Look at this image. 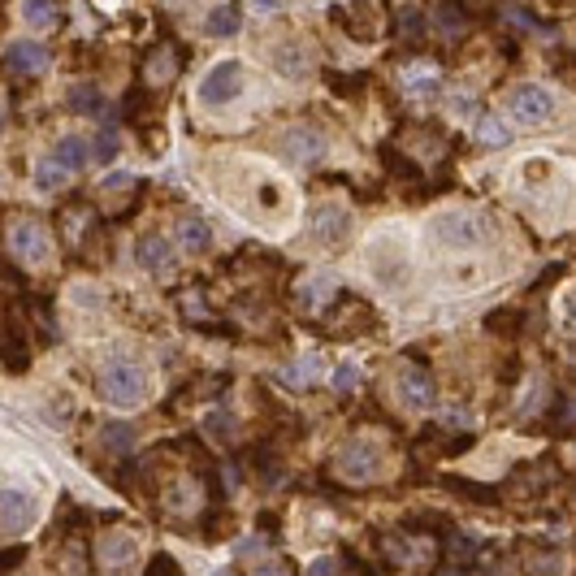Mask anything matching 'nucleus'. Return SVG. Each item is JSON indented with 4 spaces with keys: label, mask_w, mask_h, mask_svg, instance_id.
I'll return each instance as SVG.
<instances>
[{
    "label": "nucleus",
    "mask_w": 576,
    "mask_h": 576,
    "mask_svg": "<svg viewBox=\"0 0 576 576\" xmlns=\"http://www.w3.org/2000/svg\"><path fill=\"white\" fill-rule=\"evenodd\" d=\"M429 234H434V243L451 247V252H464V247H481L494 239V226L486 213H477V208H451V213H442L429 221Z\"/></svg>",
    "instance_id": "f257e3e1"
},
{
    "label": "nucleus",
    "mask_w": 576,
    "mask_h": 576,
    "mask_svg": "<svg viewBox=\"0 0 576 576\" xmlns=\"http://www.w3.org/2000/svg\"><path fill=\"white\" fill-rule=\"evenodd\" d=\"M507 113L516 117V122H525V126H546V122H555V113H559V104L555 96L546 91L542 83H516V87H507Z\"/></svg>",
    "instance_id": "f03ea898"
},
{
    "label": "nucleus",
    "mask_w": 576,
    "mask_h": 576,
    "mask_svg": "<svg viewBox=\"0 0 576 576\" xmlns=\"http://www.w3.org/2000/svg\"><path fill=\"white\" fill-rule=\"evenodd\" d=\"M243 83H247V70L243 61H217L213 70H208L200 78V104H208V109H221V104H234L243 96Z\"/></svg>",
    "instance_id": "7ed1b4c3"
},
{
    "label": "nucleus",
    "mask_w": 576,
    "mask_h": 576,
    "mask_svg": "<svg viewBox=\"0 0 576 576\" xmlns=\"http://www.w3.org/2000/svg\"><path fill=\"white\" fill-rule=\"evenodd\" d=\"M143 395H148V377H143V369H135V364L117 360L100 373V399L117 403V408H135Z\"/></svg>",
    "instance_id": "20e7f679"
},
{
    "label": "nucleus",
    "mask_w": 576,
    "mask_h": 576,
    "mask_svg": "<svg viewBox=\"0 0 576 576\" xmlns=\"http://www.w3.org/2000/svg\"><path fill=\"white\" fill-rule=\"evenodd\" d=\"M9 252L26 260V265H44V260L52 256V234L44 221H35V217H18L9 226Z\"/></svg>",
    "instance_id": "39448f33"
},
{
    "label": "nucleus",
    "mask_w": 576,
    "mask_h": 576,
    "mask_svg": "<svg viewBox=\"0 0 576 576\" xmlns=\"http://www.w3.org/2000/svg\"><path fill=\"white\" fill-rule=\"evenodd\" d=\"M96 559L109 576H135L139 572V546L130 533H104L96 546Z\"/></svg>",
    "instance_id": "423d86ee"
},
{
    "label": "nucleus",
    "mask_w": 576,
    "mask_h": 576,
    "mask_svg": "<svg viewBox=\"0 0 576 576\" xmlns=\"http://www.w3.org/2000/svg\"><path fill=\"white\" fill-rule=\"evenodd\" d=\"M312 234H317L325 247H338L351 234V213L343 204H321L317 213H312Z\"/></svg>",
    "instance_id": "0eeeda50"
},
{
    "label": "nucleus",
    "mask_w": 576,
    "mask_h": 576,
    "mask_svg": "<svg viewBox=\"0 0 576 576\" xmlns=\"http://www.w3.org/2000/svg\"><path fill=\"white\" fill-rule=\"evenodd\" d=\"M182 70V52L174 44H156L148 52V61H143V83L148 87H165V83H174Z\"/></svg>",
    "instance_id": "6e6552de"
},
{
    "label": "nucleus",
    "mask_w": 576,
    "mask_h": 576,
    "mask_svg": "<svg viewBox=\"0 0 576 576\" xmlns=\"http://www.w3.org/2000/svg\"><path fill=\"white\" fill-rule=\"evenodd\" d=\"M5 65L13 74H39V70H48V48L39 44V39H13V44L5 48Z\"/></svg>",
    "instance_id": "1a4fd4ad"
},
{
    "label": "nucleus",
    "mask_w": 576,
    "mask_h": 576,
    "mask_svg": "<svg viewBox=\"0 0 576 576\" xmlns=\"http://www.w3.org/2000/svg\"><path fill=\"white\" fill-rule=\"evenodd\" d=\"M282 152L291 156V161H299V165L321 161V156H325V135H321V130H312V126H295V130H286V135H282Z\"/></svg>",
    "instance_id": "9d476101"
},
{
    "label": "nucleus",
    "mask_w": 576,
    "mask_h": 576,
    "mask_svg": "<svg viewBox=\"0 0 576 576\" xmlns=\"http://www.w3.org/2000/svg\"><path fill=\"white\" fill-rule=\"evenodd\" d=\"M399 395H403V403L408 408H416V412H425V408H434V399H438V390H434V377H429L425 369H403L399 373Z\"/></svg>",
    "instance_id": "9b49d317"
},
{
    "label": "nucleus",
    "mask_w": 576,
    "mask_h": 576,
    "mask_svg": "<svg viewBox=\"0 0 576 576\" xmlns=\"http://www.w3.org/2000/svg\"><path fill=\"white\" fill-rule=\"evenodd\" d=\"M334 18H338V26H343L351 39H377V35H382V9L369 13V0L356 5V9H334Z\"/></svg>",
    "instance_id": "f8f14e48"
},
{
    "label": "nucleus",
    "mask_w": 576,
    "mask_h": 576,
    "mask_svg": "<svg viewBox=\"0 0 576 576\" xmlns=\"http://www.w3.org/2000/svg\"><path fill=\"white\" fill-rule=\"evenodd\" d=\"M31 520H35V503L26 499L22 490H0V529L22 533V529H31Z\"/></svg>",
    "instance_id": "ddd939ff"
},
{
    "label": "nucleus",
    "mask_w": 576,
    "mask_h": 576,
    "mask_svg": "<svg viewBox=\"0 0 576 576\" xmlns=\"http://www.w3.org/2000/svg\"><path fill=\"white\" fill-rule=\"evenodd\" d=\"M338 473H343L347 481H369L377 473V451L369 447V442H351V447L338 455Z\"/></svg>",
    "instance_id": "4468645a"
},
{
    "label": "nucleus",
    "mask_w": 576,
    "mask_h": 576,
    "mask_svg": "<svg viewBox=\"0 0 576 576\" xmlns=\"http://www.w3.org/2000/svg\"><path fill=\"white\" fill-rule=\"evenodd\" d=\"M273 65H278L282 78H304L312 70V57H308V48L299 44V39H286V44L273 48Z\"/></svg>",
    "instance_id": "2eb2a0df"
},
{
    "label": "nucleus",
    "mask_w": 576,
    "mask_h": 576,
    "mask_svg": "<svg viewBox=\"0 0 576 576\" xmlns=\"http://www.w3.org/2000/svg\"><path fill=\"white\" fill-rule=\"evenodd\" d=\"M135 256H139V265L148 269V273H165L169 265H174V252H169V243L161 239V234H143L139 247H135Z\"/></svg>",
    "instance_id": "dca6fc26"
},
{
    "label": "nucleus",
    "mask_w": 576,
    "mask_h": 576,
    "mask_svg": "<svg viewBox=\"0 0 576 576\" xmlns=\"http://www.w3.org/2000/svg\"><path fill=\"white\" fill-rule=\"evenodd\" d=\"M239 26H243V9L230 0V5H217V9L204 18V35H213V39H230V35H239Z\"/></svg>",
    "instance_id": "f3484780"
},
{
    "label": "nucleus",
    "mask_w": 576,
    "mask_h": 576,
    "mask_svg": "<svg viewBox=\"0 0 576 576\" xmlns=\"http://www.w3.org/2000/svg\"><path fill=\"white\" fill-rule=\"evenodd\" d=\"M22 22L31 31H52V26H61V5L57 0H22Z\"/></svg>",
    "instance_id": "a211bd4d"
},
{
    "label": "nucleus",
    "mask_w": 576,
    "mask_h": 576,
    "mask_svg": "<svg viewBox=\"0 0 576 576\" xmlns=\"http://www.w3.org/2000/svg\"><path fill=\"white\" fill-rule=\"evenodd\" d=\"M438 83H442L438 65L421 61V65H408V70H403V91H408V96H434Z\"/></svg>",
    "instance_id": "6ab92c4d"
},
{
    "label": "nucleus",
    "mask_w": 576,
    "mask_h": 576,
    "mask_svg": "<svg viewBox=\"0 0 576 576\" xmlns=\"http://www.w3.org/2000/svg\"><path fill=\"white\" fill-rule=\"evenodd\" d=\"M52 156H57L65 169H83L91 161V143L83 135H61L57 139V152H52Z\"/></svg>",
    "instance_id": "aec40b11"
},
{
    "label": "nucleus",
    "mask_w": 576,
    "mask_h": 576,
    "mask_svg": "<svg viewBox=\"0 0 576 576\" xmlns=\"http://www.w3.org/2000/svg\"><path fill=\"white\" fill-rule=\"evenodd\" d=\"M334 295H338V282L330 278V273H312V278L304 282V291H299V299H304L308 308H321V304H330Z\"/></svg>",
    "instance_id": "412c9836"
},
{
    "label": "nucleus",
    "mask_w": 576,
    "mask_h": 576,
    "mask_svg": "<svg viewBox=\"0 0 576 576\" xmlns=\"http://www.w3.org/2000/svg\"><path fill=\"white\" fill-rule=\"evenodd\" d=\"M208 239H213V234H208V226H204L200 217H182L178 221V243L187 247V252H204Z\"/></svg>",
    "instance_id": "4be33fe9"
},
{
    "label": "nucleus",
    "mask_w": 576,
    "mask_h": 576,
    "mask_svg": "<svg viewBox=\"0 0 576 576\" xmlns=\"http://www.w3.org/2000/svg\"><path fill=\"white\" fill-rule=\"evenodd\" d=\"M65 178H70V169H65L57 156H48V161L35 169V187H39V191H61Z\"/></svg>",
    "instance_id": "5701e85b"
},
{
    "label": "nucleus",
    "mask_w": 576,
    "mask_h": 576,
    "mask_svg": "<svg viewBox=\"0 0 576 576\" xmlns=\"http://www.w3.org/2000/svg\"><path fill=\"white\" fill-rule=\"evenodd\" d=\"M70 109L74 113H100V87L96 83H74L70 87Z\"/></svg>",
    "instance_id": "b1692460"
},
{
    "label": "nucleus",
    "mask_w": 576,
    "mask_h": 576,
    "mask_svg": "<svg viewBox=\"0 0 576 576\" xmlns=\"http://www.w3.org/2000/svg\"><path fill=\"white\" fill-rule=\"evenodd\" d=\"M477 139H481V143H490V148H503V143L512 139V135H507V126L499 122V117H490V113H486V117L477 122Z\"/></svg>",
    "instance_id": "393cba45"
},
{
    "label": "nucleus",
    "mask_w": 576,
    "mask_h": 576,
    "mask_svg": "<svg viewBox=\"0 0 576 576\" xmlns=\"http://www.w3.org/2000/svg\"><path fill=\"white\" fill-rule=\"evenodd\" d=\"M91 156H96V161H113V156H117V135H113V130L96 135V148H91Z\"/></svg>",
    "instance_id": "a878e982"
},
{
    "label": "nucleus",
    "mask_w": 576,
    "mask_h": 576,
    "mask_svg": "<svg viewBox=\"0 0 576 576\" xmlns=\"http://www.w3.org/2000/svg\"><path fill=\"white\" fill-rule=\"evenodd\" d=\"M356 382H360V369H356V364H343V369L334 373V390H338V395H347V390L356 386Z\"/></svg>",
    "instance_id": "bb28decb"
},
{
    "label": "nucleus",
    "mask_w": 576,
    "mask_h": 576,
    "mask_svg": "<svg viewBox=\"0 0 576 576\" xmlns=\"http://www.w3.org/2000/svg\"><path fill=\"white\" fill-rule=\"evenodd\" d=\"M256 576H295V568H291V564H282V559H273V564H260Z\"/></svg>",
    "instance_id": "cd10ccee"
},
{
    "label": "nucleus",
    "mask_w": 576,
    "mask_h": 576,
    "mask_svg": "<svg viewBox=\"0 0 576 576\" xmlns=\"http://www.w3.org/2000/svg\"><path fill=\"white\" fill-rule=\"evenodd\" d=\"M308 576H338V564H334V559H330V555H325V559H312V568H308Z\"/></svg>",
    "instance_id": "c85d7f7f"
},
{
    "label": "nucleus",
    "mask_w": 576,
    "mask_h": 576,
    "mask_svg": "<svg viewBox=\"0 0 576 576\" xmlns=\"http://www.w3.org/2000/svg\"><path fill=\"white\" fill-rule=\"evenodd\" d=\"M312 373H317V364H312V360H304V364H299V369H291V373H286V382H312Z\"/></svg>",
    "instance_id": "c756f323"
},
{
    "label": "nucleus",
    "mask_w": 576,
    "mask_h": 576,
    "mask_svg": "<svg viewBox=\"0 0 576 576\" xmlns=\"http://www.w3.org/2000/svg\"><path fill=\"white\" fill-rule=\"evenodd\" d=\"M451 109H455V113H468V91H455V96H451Z\"/></svg>",
    "instance_id": "7c9ffc66"
},
{
    "label": "nucleus",
    "mask_w": 576,
    "mask_h": 576,
    "mask_svg": "<svg viewBox=\"0 0 576 576\" xmlns=\"http://www.w3.org/2000/svg\"><path fill=\"white\" fill-rule=\"evenodd\" d=\"M568 325H572V334H576V295L568 299Z\"/></svg>",
    "instance_id": "2f4dec72"
},
{
    "label": "nucleus",
    "mask_w": 576,
    "mask_h": 576,
    "mask_svg": "<svg viewBox=\"0 0 576 576\" xmlns=\"http://www.w3.org/2000/svg\"><path fill=\"white\" fill-rule=\"evenodd\" d=\"M0 135H5V100H0Z\"/></svg>",
    "instance_id": "473e14b6"
},
{
    "label": "nucleus",
    "mask_w": 576,
    "mask_h": 576,
    "mask_svg": "<svg viewBox=\"0 0 576 576\" xmlns=\"http://www.w3.org/2000/svg\"><path fill=\"white\" fill-rule=\"evenodd\" d=\"M213 576H230V572H213Z\"/></svg>",
    "instance_id": "72a5a7b5"
},
{
    "label": "nucleus",
    "mask_w": 576,
    "mask_h": 576,
    "mask_svg": "<svg viewBox=\"0 0 576 576\" xmlns=\"http://www.w3.org/2000/svg\"><path fill=\"white\" fill-rule=\"evenodd\" d=\"M447 576H455V572H447Z\"/></svg>",
    "instance_id": "f704fd0d"
},
{
    "label": "nucleus",
    "mask_w": 576,
    "mask_h": 576,
    "mask_svg": "<svg viewBox=\"0 0 576 576\" xmlns=\"http://www.w3.org/2000/svg\"><path fill=\"white\" fill-rule=\"evenodd\" d=\"M572 451H576V447H572Z\"/></svg>",
    "instance_id": "c9c22d12"
}]
</instances>
